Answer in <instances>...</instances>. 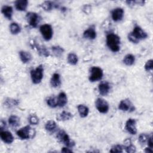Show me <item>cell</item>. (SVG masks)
I'll use <instances>...</instances> for the list:
<instances>
[{"instance_id": "1", "label": "cell", "mask_w": 153, "mask_h": 153, "mask_svg": "<svg viewBox=\"0 0 153 153\" xmlns=\"http://www.w3.org/2000/svg\"><path fill=\"white\" fill-rule=\"evenodd\" d=\"M147 36V33L140 27L136 26L134 27L133 30L128 33V39L130 42L137 44L140 39H145Z\"/></svg>"}, {"instance_id": "21", "label": "cell", "mask_w": 153, "mask_h": 153, "mask_svg": "<svg viewBox=\"0 0 153 153\" xmlns=\"http://www.w3.org/2000/svg\"><path fill=\"white\" fill-rule=\"evenodd\" d=\"M45 128L50 133H54L57 129V124L53 120L48 121L45 125Z\"/></svg>"}, {"instance_id": "3", "label": "cell", "mask_w": 153, "mask_h": 153, "mask_svg": "<svg viewBox=\"0 0 153 153\" xmlns=\"http://www.w3.org/2000/svg\"><path fill=\"white\" fill-rule=\"evenodd\" d=\"M43 67L42 65L38 66L36 69L30 71V76L33 83L39 84L43 78Z\"/></svg>"}, {"instance_id": "33", "label": "cell", "mask_w": 153, "mask_h": 153, "mask_svg": "<svg viewBox=\"0 0 153 153\" xmlns=\"http://www.w3.org/2000/svg\"><path fill=\"white\" fill-rule=\"evenodd\" d=\"M52 51L53 52V53L56 56H61L63 51L64 50L62 47H60V46H54L52 47Z\"/></svg>"}, {"instance_id": "35", "label": "cell", "mask_w": 153, "mask_h": 153, "mask_svg": "<svg viewBox=\"0 0 153 153\" xmlns=\"http://www.w3.org/2000/svg\"><path fill=\"white\" fill-rule=\"evenodd\" d=\"M148 137L149 136L147 134L145 133H142L139 136V142L141 144H145L148 141Z\"/></svg>"}, {"instance_id": "12", "label": "cell", "mask_w": 153, "mask_h": 153, "mask_svg": "<svg viewBox=\"0 0 153 153\" xmlns=\"http://www.w3.org/2000/svg\"><path fill=\"white\" fill-rule=\"evenodd\" d=\"M124 16V10L121 8H116L112 11V18L115 22L121 20Z\"/></svg>"}, {"instance_id": "9", "label": "cell", "mask_w": 153, "mask_h": 153, "mask_svg": "<svg viewBox=\"0 0 153 153\" xmlns=\"http://www.w3.org/2000/svg\"><path fill=\"white\" fill-rule=\"evenodd\" d=\"M26 19L29 24L33 27H36L40 20V17L39 15L36 13L29 12L26 14Z\"/></svg>"}, {"instance_id": "37", "label": "cell", "mask_w": 153, "mask_h": 153, "mask_svg": "<svg viewBox=\"0 0 153 153\" xmlns=\"http://www.w3.org/2000/svg\"><path fill=\"white\" fill-rule=\"evenodd\" d=\"M153 68V60L152 59L148 60L145 65V69L146 71L152 70Z\"/></svg>"}, {"instance_id": "29", "label": "cell", "mask_w": 153, "mask_h": 153, "mask_svg": "<svg viewBox=\"0 0 153 153\" xmlns=\"http://www.w3.org/2000/svg\"><path fill=\"white\" fill-rule=\"evenodd\" d=\"M57 7L56 5H54L53 2L51 1H44L42 4H41V7L47 11H50L52 10V8L55 7Z\"/></svg>"}, {"instance_id": "17", "label": "cell", "mask_w": 153, "mask_h": 153, "mask_svg": "<svg viewBox=\"0 0 153 153\" xmlns=\"http://www.w3.org/2000/svg\"><path fill=\"white\" fill-rule=\"evenodd\" d=\"M28 5L27 0H18L15 2L16 8L19 11H25Z\"/></svg>"}, {"instance_id": "5", "label": "cell", "mask_w": 153, "mask_h": 153, "mask_svg": "<svg viewBox=\"0 0 153 153\" xmlns=\"http://www.w3.org/2000/svg\"><path fill=\"white\" fill-rule=\"evenodd\" d=\"M102 69L97 66H93L90 69V75L89 76V80L91 82H94L100 80L103 76Z\"/></svg>"}, {"instance_id": "18", "label": "cell", "mask_w": 153, "mask_h": 153, "mask_svg": "<svg viewBox=\"0 0 153 153\" xmlns=\"http://www.w3.org/2000/svg\"><path fill=\"white\" fill-rule=\"evenodd\" d=\"M83 36L85 38L89 39H94L96 37V32L94 30V27H91L84 31Z\"/></svg>"}, {"instance_id": "39", "label": "cell", "mask_w": 153, "mask_h": 153, "mask_svg": "<svg viewBox=\"0 0 153 153\" xmlns=\"http://www.w3.org/2000/svg\"><path fill=\"white\" fill-rule=\"evenodd\" d=\"M148 146L149 148H152L153 147V142H152V136H150L148 137Z\"/></svg>"}, {"instance_id": "8", "label": "cell", "mask_w": 153, "mask_h": 153, "mask_svg": "<svg viewBox=\"0 0 153 153\" xmlns=\"http://www.w3.org/2000/svg\"><path fill=\"white\" fill-rule=\"evenodd\" d=\"M96 107L97 109L102 114H105L108 112L109 110V104L108 103L102 98H97L95 102Z\"/></svg>"}, {"instance_id": "25", "label": "cell", "mask_w": 153, "mask_h": 153, "mask_svg": "<svg viewBox=\"0 0 153 153\" xmlns=\"http://www.w3.org/2000/svg\"><path fill=\"white\" fill-rule=\"evenodd\" d=\"M35 47H36L38 52L41 56H44V57L49 56L50 53L45 47H44L42 45H37L36 44H35Z\"/></svg>"}, {"instance_id": "2", "label": "cell", "mask_w": 153, "mask_h": 153, "mask_svg": "<svg viewBox=\"0 0 153 153\" xmlns=\"http://www.w3.org/2000/svg\"><path fill=\"white\" fill-rule=\"evenodd\" d=\"M106 44L113 52H117L120 49V38L116 34L111 33L106 36Z\"/></svg>"}, {"instance_id": "26", "label": "cell", "mask_w": 153, "mask_h": 153, "mask_svg": "<svg viewBox=\"0 0 153 153\" xmlns=\"http://www.w3.org/2000/svg\"><path fill=\"white\" fill-rule=\"evenodd\" d=\"M135 61V57L133 55L131 54H127L123 59V62L127 66H131L134 64Z\"/></svg>"}, {"instance_id": "41", "label": "cell", "mask_w": 153, "mask_h": 153, "mask_svg": "<svg viewBox=\"0 0 153 153\" xmlns=\"http://www.w3.org/2000/svg\"><path fill=\"white\" fill-rule=\"evenodd\" d=\"M0 126H1V130H2L3 128L6 127V123H5V122L4 121H2V120H1Z\"/></svg>"}, {"instance_id": "30", "label": "cell", "mask_w": 153, "mask_h": 153, "mask_svg": "<svg viewBox=\"0 0 153 153\" xmlns=\"http://www.w3.org/2000/svg\"><path fill=\"white\" fill-rule=\"evenodd\" d=\"M78 57L74 53H69L68 56V62L72 65H75L78 62Z\"/></svg>"}, {"instance_id": "15", "label": "cell", "mask_w": 153, "mask_h": 153, "mask_svg": "<svg viewBox=\"0 0 153 153\" xmlns=\"http://www.w3.org/2000/svg\"><path fill=\"white\" fill-rule=\"evenodd\" d=\"M50 84L53 87L57 88L61 85V80L60 75L57 73H54L50 79Z\"/></svg>"}, {"instance_id": "13", "label": "cell", "mask_w": 153, "mask_h": 153, "mask_svg": "<svg viewBox=\"0 0 153 153\" xmlns=\"http://www.w3.org/2000/svg\"><path fill=\"white\" fill-rule=\"evenodd\" d=\"M1 140L6 143H11L14 140V137L12 134L8 131H1L0 133Z\"/></svg>"}, {"instance_id": "23", "label": "cell", "mask_w": 153, "mask_h": 153, "mask_svg": "<svg viewBox=\"0 0 153 153\" xmlns=\"http://www.w3.org/2000/svg\"><path fill=\"white\" fill-rule=\"evenodd\" d=\"M9 124L13 127H17L20 124V118L16 115H11L8 118Z\"/></svg>"}, {"instance_id": "4", "label": "cell", "mask_w": 153, "mask_h": 153, "mask_svg": "<svg viewBox=\"0 0 153 153\" xmlns=\"http://www.w3.org/2000/svg\"><path fill=\"white\" fill-rule=\"evenodd\" d=\"M57 139L68 147H73L75 145L74 142L71 140L69 135L63 130H59L56 135Z\"/></svg>"}, {"instance_id": "11", "label": "cell", "mask_w": 153, "mask_h": 153, "mask_svg": "<svg viewBox=\"0 0 153 153\" xmlns=\"http://www.w3.org/2000/svg\"><path fill=\"white\" fill-rule=\"evenodd\" d=\"M136 121L134 119L130 118L128 119L126 123L125 128L126 130L130 133L131 134H136L137 133V129H136Z\"/></svg>"}, {"instance_id": "20", "label": "cell", "mask_w": 153, "mask_h": 153, "mask_svg": "<svg viewBox=\"0 0 153 153\" xmlns=\"http://www.w3.org/2000/svg\"><path fill=\"white\" fill-rule=\"evenodd\" d=\"M19 56L21 60L24 63L29 62L32 59L31 54L26 51H20L19 52Z\"/></svg>"}, {"instance_id": "10", "label": "cell", "mask_w": 153, "mask_h": 153, "mask_svg": "<svg viewBox=\"0 0 153 153\" xmlns=\"http://www.w3.org/2000/svg\"><path fill=\"white\" fill-rule=\"evenodd\" d=\"M119 109L123 111H133L134 110V107L131 103V102L130 101V100L125 99L123 100L120 102L119 106H118Z\"/></svg>"}, {"instance_id": "34", "label": "cell", "mask_w": 153, "mask_h": 153, "mask_svg": "<svg viewBox=\"0 0 153 153\" xmlns=\"http://www.w3.org/2000/svg\"><path fill=\"white\" fill-rule=\"evenodd\" d=\"M29 122L30 124L37 125L39 123V118L35 114H30L29 117Z\"/></svg>"}, {"instance_id": "31", "label": "cell", "mask_w": 153, "mask_h": 153, "mask_svg": "<svg viewBox=\"0 0 153 153\" xmlns=\"http://www.w3.org/2000/svg\"><path fill=\"white\" fill-rule=\"evenodd\" d=\"M47 105L51 108H56L57 106V98L54 97H49L47 100Z\"/></svg>"}, {"instance_id": "16", "label": "cell", "mask_w": 153, "mask_h": 153, "mask_svg": "<svg viewBox=\"0 0 153 153\" xmlns=\"http://www.w3.org/2000/svg\"><path fill=\"white\" fill-rule=\"evenodd\" d=\"M57 106H59V107H63L68 102V99L66 93L64 92L60 93L57 97Z\"/></svg>"}, {"instance_id": "42", "label": "cell", "mask_w": 153, "mask_h": 153, "mask_svg": "<svg viewBox=\"0 0 153 153\" xmlns=\"http://www.w3.org/2000/svg\"><path fill=\"white\" fill-rule=\"evenodd\" d=\"M145 151L146 152H152V148H146L145 149Z\"/></svg>"}, {"instance_id": "32", "label": "cell", "mask_w": 153, "mask_h": 153, "mask_svg": "<svg viewBox=\"0 0 153 153\" xmlns=\"http://www.w3.org/2000/svg\"><path fill=\"white\" fill-rule=\"evenodd\" d=\"M19 104V101L15 99L7 98L5 101V105L9 108H11L15 106H17Z\"/></svg>"}, {"instance_id": "14", "label": "cell", "mask_w": 153, "mask_h": 153, "mask_svg": "<svg viewBox=\"0 0 153 153\" xmlns=\"http://www.w3.org/2000/svg\"><path fill=\"white\" fill-rule=\"evenodd\" d=\"M99 93L102 96H106L108 94L110 90V85L107 82H102L99 84Z\"/></svg>"}, {"instance_id": "27", "label": "cell", "mask_w": 153, "mask_h": 153, "mask_svg": "<svg viewBox=\"0 0 153 153\" xmlns=\"http://www.w3.org/2000/svg\"><path fill=\"white\" fill-rule=\"evenodd\" d=\"M10 30L12 34L17 35L20 32L21 29L20 26L17 23L14 22L11 23L10 26Z\"/></svg>"}, {"instance_id": "22", "label": "cell", "mask_w": 153, "mask_h": 153, "mask_svg": "<svg viewBox=\"0 0 153 153\" xmlns=\"http://www.w3.org/2000/svg\"><path fill=\"white\" fill-rule=\"evenodd\" d=\"M77 109L81 117L85 118L88 115L89 109L87 106H85L84 105H79L77 107Z\"/></svg>"}, {"instance_id": "6", "label": "cell", "mask_w": 153, "mask_h": 153, "mask_svg": "<svg viewBox=\"0 0 153 153\" xmlns=\"http://www.w3.org/2000/svg\"><path fill=\"white\" fill-rule=\"evenodd\" d=\"M33 134L32 128H31L29 126L23 127L17 131V135L22 139H27L29 138L33 137Z\"/></svg>"}, {"instance_id": "28", "label": "cell", "mask_w": 153, "mask_h": 153, "mask_svg": "<svg viewBox=\"0 0 153 153\" xmlns=\"http://www.w3.org/2000/svg\"><path fill=\"white\" fill-rule=\"evenodd\" d=\"M72 114L67 111H63L61 112L58 117L59 120L61 121H66L71 119L72 118Z\"/></svg>"}, {"instance_id": "19", "label": "cell", "mask_w": 153, "mask_h": 153, "mask_svg": "<svg viewBox=\"0 0 153 153\" xmlns=\"http://www.w3.org/2000/svg\"><path fill=\"white\" fill-rule=\"evenodd\" d=\"M1 12L7 19L8 20L11 19L13 15V8L11 6L4 5L1 8Z\"/></svg>"}, {"instance_id": "24", "label": "cell", "mask_w": 153, "mask_h": 153, "mask_svg": "<svg viewBox=\"0 0 153 153\" xmlns=\"http://www.w3.org/2000/svg\"><path fill=\"white\" fill-rule=\"evenodd\" d=\"M126 146V151L128 153H132L136 152V147L131 143V142L130 139H127L124 141Z\"/></svg>"}, {"instance_id": "36", "label": "cell", "mask_w": 153, "mask_h": 153, "mask_svg": "<svg viewBox=\"0 0 153 153\" xmlns=\"http://www.w3.org/2000/svg\"><path fill=\"white\" fill-rule=\"evenodd\" d=\"M123 146L120 145H115L113 146L111 150V152H123Z\"/></svg>"}, {"instance_id": "40", "label": "cell", "mask_w": 153, "mask_h": 153, "mask_svg": "<svg viewBox=\"0 0 153 153\" xmlns=\"http://www.w3.org/2000/svg\"><path fill=\"white\" fill-rule=\"evenodd\" d=\"M61 151L62 152H65V153H66V152H72V149H70V148H66V147L62 148Z\"/></svg>"}, {"instance_id": "38", "label": "cell", "mask_w": 153, "mask_h": 153, "mask_svg": "<svg viewBox=\"0 0 153 153\" xmlns=\"http://www.w3.org/2000/svg\"><path fill=\"white\" fill-rule=\"evenodd\" d=\"M91 8L90 5H85L82 8V11L86 14H89L91 11Z\"/></svg>"}, {"instance_id": "7", "label": "cell", "mask_w": 153, "mask_h": 153, "mask_svg": "<svg viewBox=\"0 0 153 153\" xmlns=\"http://www.w3.org/2000/svg\"><path fill=\"white\" fill-rule=\"evenodd\" d=\"M40 32L42 36L46 41H49L53 36V29L51 25L44 24L40 27Z\"/></svg>"}]
</instances>
